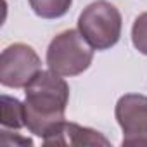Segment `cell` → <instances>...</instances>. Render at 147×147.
Masks as SVG:
<instances>
[{
	"instance_id": "obj_1",
	"label": "cell",
	"mask_w": 147,
	"mask_h": 147,
	"mask_svg": "<svg viewBox=\"0 0 147 147\" xmlns=\"http://www.w3.org/2000/svg\"><path fill=\"white\" fill-rule=\"evenodd\" d=\"M24 125L36 137H45L55 125L64 121L69 100V87L54 71H40L24 87Z\"/></svg>"
},
{
	"instance_id": "obj_2",
	"label": "cell",
	"mask_w": 147,
	"mask_h": 147,
	"mask_svg": "<svg viewBox=\"0 0 147 147\" xmlns=\"http://www.w3.org/2000/svg\"><path fill=\"white\" fill-rule=\"evenodd\" d=\"M94 59V47L80 30L59 33L47 49V66L61 76H76L88 69Z\"/></svg>"
},
{
	"instance_id": "obj_3",
	"label": "cell",
	"mask_w": 147,
	"mask_h": 147,
	"mask_svg": "<svg viewBox=\"0 0 147 147\" xmlns=\"http://www.w3.org/2000/svg\"><path fill=\"white\" fill-rule=\"evenodd\" d=\"M78 30L94 49H111L121 36V14L111 2L97 0L80 14Z\"/></svg>"
},
{
	"instance_id": "obj_4",
	"label": "cell",
	"mask_w": 147,
	"mask_h": 147,
	"mask_svg": "<svg viewBox=\"0 0 147 147\" xmlns=\"http://www.w3.org/2000/svg\"><path fill=\"white\" fill-rule=\"evenodd\" d=\"M42 71V61L26 43L9 45L0 55V83L9 88H24Z\"/></svg>"
},
{
	"instance_id": "obj_5",
	"label": "cell",
	"mask_w": 147,
	"mask_h": 147,
	"mask_svg": "<svg viewBox=\"0 0 147 147\" xmlns=\"http://www.w3.org/2000/svg\"><path fill=\"white\" fill-rule=\"evenodd\" d=\"M116 119L123 130V145H147V97L126 94L116 104Z\"/></svg>"
},
{
	"instance_id": "obj_6",
	"label": "cell",
	"mask_w": 147,
	"mask_h": 147,
	"mask_svg": "<svg viewBox=\"0 0 147 147\" xmlns=\"http://www.w3.org/2000/svg\"><path fill=\"white\" fill-rule=\"evenodd\" d=\"M43 145H109V140L92 128L61 121L43 137Z\"/></svg>"
},
{
	"instance_id": "obj_7",
	"label": "cell",
	"mask_w": 147,
	"mask_h": 147,
	"mask_svg": "<svg viewBox=\"0 0 147 147\" xmlns=\"http://www.w3.org/2000/svg\"><path fill=\"white\" fill-rule=\"evenodd\" d=\"M2 126L4 128H12V130H19L24 125V104L19 102L14 97L9 95H2Z\"/></svg>"
},
{
	"instance_id": "obj_8",
	"label": "cell",
	"mask_w": 147,
	"mask_h": 147,
	"mask_svg": "<svg viewBox=\"0 0 147 147\" xmlns=\"http://www.w3.org/2000/svg\"><path fill=\"white\" fill-rule=\"evenodd\" d=\"M73 4V0H30V5L36 16L43 19L62 18Z\"/></svg>"
},
{
	"instance_id": "obj_9",
	"label": "cell",
	"mask_w": 147,
	"mask_h": 147,
	"mask_svg": "<svg viewBox=\"0 0 147 147\" xmlns=\"http://www.w3.org/2000/svg\"><path fill=\"white\" fill-rule=\"evenodd\" d=\"M131 42L140 54L147 55V12L140 14L135 19L131 28Z\"/></svg>"
},
{
	"instance_id": "obj_10",
	"label": "cell",
	"mask_w": 147,
	"mask_h": 147,
	"mask_svg": "<svg viewBox=\"0 0 147 147\" xmlns=\"http://www.w3.org/2000/svg\"><path fill=\"white\" fill-rule=\"evenodd\" d=\"M2 135H0V145L2 147H12V145H33V142L30 140V138H24V137H21L19 133H16L14 137L5 130V128H2V131H0Z\"/></svg>"
}]
</instances>
